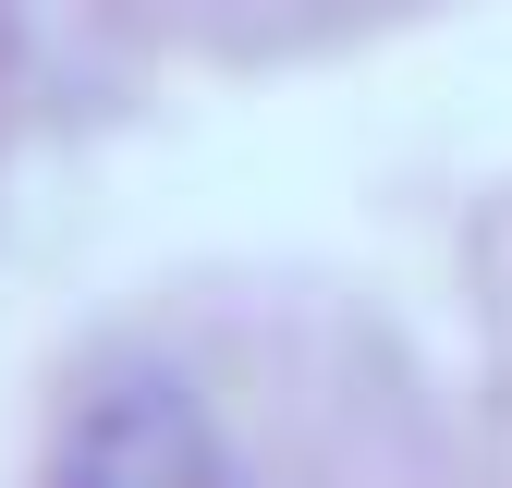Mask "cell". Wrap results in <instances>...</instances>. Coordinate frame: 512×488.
<instances>
[{
  "label": "cell",
  "mask_w": 512,
  "mask_h": 488,
  "mask_svg": "<svg viewBox=\"0 0 512 488\" xmlns=\"http://www.w3.org/2000/svg\"><path fill=\"white\" fill-rule=\"evenodd\" d=\"M61 488H244V476L183 379H110L61 440Z\"/></svg>",
  "instance_id": "obj_1"
}]
</instances>
